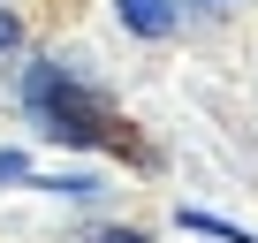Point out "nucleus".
Instances as JSON below:
<instances>
[{
	"instance_id": "39448f33",
	"label": "nucleus",
	"mask_w": 258,
	"mask_h": 243,
	"mask_svg": "<svg viewBox=\"0 0 258 243\" xmlns=\"http://www.w3.org/2000/svg\"><path fill=\"white\" fill-rule=\"evenodd\" d=\"M91 243H145V235H137V228H99Z\"/></svg>"
},
{
	"instance_id": "20e7f679",
	"label": "nucleus",
	"mask_w": 258,
	"mask_h": 243,
	"mask_svg": "<svg viewBox=\"0 0 258 243\" xmlns=\"http://www.w3.org/2000/svg\"><path fill=\"white\" fill-rule=\"evenodd\" d=\"M16 38H23V23H16V16H8V8H0V53H8V46H16Z\"/></svg>"
},
{
	"instance_id": "7ed1b4c3",
	"label": "nucleus",
	"mask_w": 258,
	"mask_h": 243,
	"mask_svg": "<svg viewBox=\"0 0 258 243\" xmlns=\"http://www.w3.org/2000/svg\"><path fill=\"white\" fill-rule=\"evenodd\" d=\"M31 167H23V152H0V183H23Z\"/></svg>"
},
{
	"instance_id": "f257e3e1",
	"label": "nucleus",
	"mask_w": 258,
	"mask_h": 243,
	"mask_svg": "<svg viewBox=\"0 0 258 243\" xmlns=\"http://www.w3.org/2000/svg\"><path fill=\"white\" fill-rule=\"evenodd\" d=\"M23 99H31V114H38V130L61 137V145H106V137H114V114L99 106V91H84L61 61H38V69L23 76Z\"/></svg>"
},
{
	"instance_id": "f03ea898",
	"label": "nucleus",
	"mask_w": 258,
	"mask_h": 243,
	"mask_svg": "<svg viewBox=\"0 0 258 243\" xmlns=\"http://www.w3.org/2000/svg\"><path fill=\"white\" fill-rule=\"evenodd\" d=\"M114 8H121V23L137 38H167L175 31V0H114Z\"/></svg>"
}]
</instances>
